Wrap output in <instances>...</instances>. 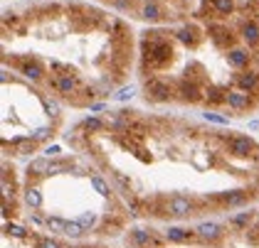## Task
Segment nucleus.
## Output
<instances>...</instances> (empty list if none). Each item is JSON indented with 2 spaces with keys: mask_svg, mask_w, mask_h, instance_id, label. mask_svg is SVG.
Segmentation results:
<instances>
[{
  "mask_svg": "<svg viewBox=\"0 0 259 248\" xmlns=\"http://www.w3.org/2000/svg\"><path fill=\"white\" fill-rule=\"evenodd\" d=\"M18 71L30 79V81H42L45 79V66L37 62L35 57H20L18 59Z\"/></svg>",
  "mask_w": 259,
  "mask_h": 248,
  "instance_id": "8",
  "label": "nucleus"
},
{
  "mask_svg": "<svg viewBox=\"0 0 259 248\" xmlns=\"http://www.w3.org/2000/svg\"><path fill=\"white\" fill-rule=\"evenodd\" d=\"M166 212L170 216H178V219H188L190 214H195V201L185 194H173L166 201Z\"/></svg>",
  "mask_w": 259,
  "mask_h": 248,
  "instance_id": "3",
  "label": "nucleus"
},
{
  "mask_svg": "<svg viewBox=\"0 0 259 248\" xmlns=\"http://www.w3.org/2000/svg\"><path fill=\"white\" fill-rule=\"evenodd\" d=\"M35 248H64V246L57 238H40V241L35 243Z\"/></svg>",
  "mask_w": 259,
  "mask_h": 248,
  "instance_id": "33",
  "label": "nucleus"
},
{
  "mask_svg": "<svg viewBox=\"0 0 259 248\" xmlns=\"http://www.w3.org/2000/svg\"><path fill=\"white\" fill-rule=\"evenodd\" d=\"M230 224H232L235 229H249V224H252V212H240V214H235V216L230 219Z\"/></svg>",
  "mask_w": 259,
  "mask_h": 248,
  "instance_id": "26",
  "label": "nucleus"
},
{
  "mask_svg": "<svg viewBox=\"0 0 259 248\" xmlns=\"http://www.w3.org/2000/svg\"><path fill=\"white\" fill-rule=\"evenodd\" d=\"M3 25L10 27V32H18V34H25V30H27L25 20L15 13H3Z\"/></svg>",
  "mask_w": 259,
  "mask_h": 248,
  "instance_id": "23",
  "label": "nucleus"
},
{
  "mask_svg": "<svg viewBox=\"0 0 259 248\" xmlns=\"http://www.w3.org/2000/svg\"><path fill=\"white\" fill-rule=\"evenodd\" d=\"M205 101H207V106L227 103V89H222V86H207V91H205Z\"/></svg>",
  "mask_w": 259,
  "mask_h": 248,
  "instance_id": "22",
  "label": "nucleus"
},
{
  "mask_svg": "<svg viewBox=\"0 0 259 248\" xmlns=\"http://www.w3.org/2000/svg\"><path fill=\"white\" fill-rule=\"evenodd\" d=\"M203 118H205V120H210V123H215V126H227V123H230V118H227V116H220V113H212V111H205V113H203Z\"/></svg>",
  "mask_w": 259,
  "mask_h": 248,
  "instance_id": "30",
  "label": "nucleus"
},
{
  "mask_svg": "<svg viewBox=\"0 0 259 248\" xmlns=\"http://www.w3.org/2000/svg\"><path fill=\"white\" fill-rule=\"evenodd\" d=\"M13 145H15V155H20V157H27V155H32L37 150V140L32 135L30 138H15Z\"/></svg>",
  "mask_w": 259,
  "mask_h": 248,
  "instance_id": "21",
  "label": "nucleus"
},
{
  "mask_svg": "<svg viewBox=\"0 0 259 248\" xmlns=\"http://www.w3.org/2000/svg\"><path fill=\"white\" fill-rule=\"evenodd\" d=\"M129 212H131L133 216H138V214H141V204H138L136 199H131V201H129Z\"/></svg>",
  "mask_w": 259,
  "mask_h": 248,
  "instance_id": "41",
  "label": "nucleus"
},
{
  "mask_svg": "<svg viewBox=\"0 0 259 248\" xmlns=\"http://www.w3.org/2000/svg\"><path fill=\"white\" fill-rule=\"evenodd\" d=\"M207 34H210V39L220 47V50H232L235 47V34L225 27V25H210L207 27Z\"/></svg>",
  "mask_w": 259,
  "mask_h": 248,
  "instance_id": "10",
  "label": "nucleus"
},
{
  "mask_svg": "<svg viewBox=\"0 0 259 248\" xmlns=\"http://www.w3.org/2000/svg\"><path fill=\"white\" fill-rule=\"evenodd\" d=\"M249 233H247V238H249V243H259V224L257 226H252V229H247Z\"/></svg>",
  "mask_w": 259,
  "mask_h": 248,
  "instance_id": "40",
  "label": "nucleus"
},
{
  "mask_svg": "<svg viewBox=\"0 0 259 248\" xmlns=\"http://www.w3.org/2000/svg\"><path fill=\"white\" fill-rule=\"evenodd\" d=\"M62 167H64L62 162H52V165H50V175H57V172H59Z\"/></svg>",
  "mask_w": 259,
  "mask_h": 248,
  "instance_id": "42",
  "label": "nucleus"
},
{
  "mask_svg": "<svg viewBox=\"0 0 259 248\" xmlns=\"http://www.w3.org/2000/svg\"><path fill=\"white\" fill-rule=\"evenodd\" d=\"M210 3L217 15H232V10H235V0H210Z\"/></svg>",
  "mask_w": 259,
  "mask_h": 248,
  "instance_id": "25",
  "label": "nucleus"
},
{
  "mask_svg": "<svg viewBox=\"0 0 259 248\" xmlns=\"http://www.w3.org/2000/svg\"><path fill=\"white\" fill-rule=\"evenodd\" d=\"M52 135V128H47V126H42V128H37L35 133H32V138L37 140V143H40V140H47Z\"/></svg>",
  "mask_w": 259,
  "mask_h": 248,
  "instance_id": "34",
  "label": "nucleus"
},
{
  "mask_svg": "<svg viewBox=\"0 0 259 248\" xmlns=\"http://www.w3.org/2000/svg\"><path fill=\"white\" fill-rule=\"evenodd\" d=\"M227 150L235 157H249V155L257 152V145L249 135H230L227 138Z\"/></svg>",
  "mask_w": 259,
  "mask_h": 248,
  "instance_id": "6",
  "label": "nucleus"
},
{
  "mask_svg": "<svg viewBox=\"0 0 259 248\" xmlns=\"http://www.w3.org/2000/svg\"><path fill=\"white\" fill-rule=\"evenodd\" d=\"M133 91H136L133 86H124V89H119V94H116V99H119V101H129V99L133 96Z\"/></svg>",
  "mask_w": 259,
  "mask_h": 248,
  "instance_id": "36",
  "label": "nucleus"
},
{
  "mask_svg": "<svg viewBox=\"0 0 259 248\" xmlns=\"http://www.w3.org/2000/svg\"><path fill=\"white\" fill-rule=\"evenodd\" d=\"M13 184H8V175H3V199L8 201V199H13Z\"/></svg>",
  "mask_w": 259,
  "mask_h": 248,
  "instance_id": "37",
  "label": "nucleus"
},
{
  "mask_svg": "<svg viewBox=\"0 0 259 248\" xmlns=\"http://www.w3.org/2000/svg\"><path fill=\"white\" fill-rule=\"evenodd\" d=\"M175 96L180 99V101H185V103H198V101H205V91L200 89V84L198 81H193V79H180L178 81V86H175Z\"/></svg>",
  "mask_w": 259,
  "mask_h": 248,
  "instance_id": "4",
  "label": "nucleus"
},
{
  "mask_svg": "<svg viewBox=\"0 0 259 248\" xmlns=\"http://www.w3.org/2000/svg\"><path fill=\"white\" fill-rule=\"evenodd\" d=\"M212 201L222 204V206H242L249 201V194L244 189H230V192H220L212 197Z\"/></svg>",
  "mask_w": 259,
  "mask_h": 248,
  "instance_id": "12",
  "label": "nucleus"
},
{
  "mask_svg": "<svg viewBox=\"0 0 259 248\" xmlns=\"http://www.w3.org/2000/svg\"><path fill=\"white\" fill-rule=\"evenodd\" d=\"M25 204L30 206V209H42V204H45V199H42V192H40V187L37 184H27V189H25Z\"/></svg>",
  "mask_w": 259,
  "mask_h": 248,
  "instance_id": "20",
  "label": "nucleus"
},
{
  "mask_svg": "<svg viewBox=\"0 0 259 248\" xmlns=\"http://www.w3.org/2000/svg\"><path fill=\"white\" fill-rule=\"evenodd\" d=\"M45 226H47L50 231L64 233V229H67V221H64V219H59V216H47V219H45Z\"/></svg>",
  "mask_w": 259,
  "mask_h": 248,
  "instance_id": "28",
  "label": "nucleus"
},
{
  "mask_svg": "<svg viewBox=\"0 0 259 248\" xmlns=\"http://www.w3.org/2000/svg\"><path fill=\"white\" fill-rule=\"evenodd\" d=\"M138 17L148 20V22H158L163 17V8L158 0H146V3H141V10H138Z\"/></svg>",
  "mask_w": 259,
  "mask_h": 248,
  "instance_id": "18",
  "label": "nucleus"
},
{
  "mask_svg": "<svg viewBox=\"0 0 259 248\" xmlns=\"http://www.w3.org/2000/svg\"><path fill=\"white\" fill-rule=\"evenodd\" d=\"M50 84H52V89H57V91H59L62 96H67V99H69V96H74V94L79 91V79H77V74H74V71L55 74Z\"/></svg>",
  "mask_w": 259,
  "mask_h": 248,
  "instance_id": "5",
  "label": "nucleus"
},
{
  "mask_svg": "<svg viewBox=\"0 0 259 248\" xmlns=\"http://www.w3.org/2000/svg\"><path fill=\"white\" fill-rule=\"evenodd\" d=\"M59 152H62L59 145H47L45 148V157H59Z\"/></svg>",
  "mask_w": 259,
  "mask_h": 248,
  "instance_id": "39",
  "label": "nucleus"
},
{
  "mask_svg": "<svg viewBox=\"0 0 259 248\" xmlns=\"http://www.w3.org/2000/svg\"><path fill=\"white\" fill-rule=\"evenodd\" d=\"M235 86L247 91V94H257L259 91V71L257 69H242L240 74H235Z\"/></svg>",
  "mask_w": 259,
  "mask_h": 248,
  "instance_id": "9",
  "label": "nucleus"
},
{
  "mask_svg": "<svg viewBox=\"0 0 259 248\" xmlns=\"http://www.w3.org/2000/svg\"><path fill=\"white\" fill-rule=\"evenodd\" d=\"M3 216H5V219H8V216H13V209L8 206V201H3Z\"/></svg>",
  "mask_w": 259,
  "mask_h": 248,
  "instance_id": "43",
  "label": "nucleus"
},
{
  "mask_svg": "<svg viewBox=\"0 0 259 248\" xmlns=\"http://www.w3.org/2000/svg\"><path fill=\"white\" fill-rule=\"evenodd\" d=\"M50 157H37V160H32L30 165H27V177H32V180H37V177H45V175H50Z\"/></svg>",
  "mask_w": 259,
  "mask_h": 248,
  "instance_id": "19",
  "label": "nucleus"
},
{
  "mask_svg": "<svg viewBox=\"0 0 259 248\" xmlns=\"http://www.w3.org/2000/svg\"><path fill=\"white\" fill-rule=\"evenodd\" d=\"M106 126H109V123H106L104 118H99V116H89V118H84V123H82V128L89 131V133H101Z\"/></svg>",
  "mask_w": 259,
  "mask_h": 248,
  "instance_id": "24",
  "label": "nucleus"
},
{
  "mask_svg": "<svg viewBox=\"0 0 259 248\" xmlns=\"http://www.w3.org/2000/svg\"><path fill=\"white\" fill-rule=\"evenodd\" d=\"M173 96H175V89L168 84V81L156 79V76L146 79V99H148V101H153V103H166V101H170Z\"/></svg>",
  "mask_w": 259,
  "mask_h": 248,
  "instance_id": "2",
  "label": "nucleus"
},
{
  "mask_svg": "<svg viewBox=\"0 0 259 248\" xmlns=\"http://www.w3.org/2000/svg\"><path fill=\"white\" fill-rule=\"evenodd\" d=\"M175 37L180 39V42L185 45V47H198L200 42H203V30L198 27V25H183L178 32H175Z\"/></svg>",
  "mask_w": 259,
  "mask_h": 248,
  "instance_id": "14",
  "label": "nucleus"
},
{
  "mask_svg": "<svg viewBox=\"0 0 259 248\" xmlns=\"http://www.w3.org/2000/svg\"><path fill=\"white\" fill-rule=\"evenodd\" d=\"M227 106L232 111H249L254 106L252 94L242 91V89H227Z\"/></svg>",
  "mask_w": 259,
  "mask_h": 248,
  "instance_id": "13",
  "label": "nucleus"
},
{
  "mask_svg": "<svg viewBox=\"0 0 259 248\" xmlns=\"http://www.w3.org/2000/svg\"><path fill=\"white\" fill-rule=\"evenodd\" d=\"M195 233H198V241H203V243H217L225 236V226L215 224V221H200L195 226Z\"/></svg>",
  "mask_w": 259,
  "mask_h": 248,
  "instance_id": "7",
  "label": "nucleus"
},
{
  "mask_svg": "<svg viewBox=\"0 0 259 248\" xmlns=\"http://www.w3.org/2000/svg\"><path fill=\"white\" fill-rule=\"evenodd\" d=\"M131 243L136 248H158L161 246V241L146 229H131Z\"/></svg>",
  "mask_w": 259,
  "mask_h": 248,
  "instance_id": "17",
  "label": "nucleus"
},
{
  "mask_svg": "<svg viewBox=\"0 0 259 248\" xmlns=\"http://www.w3.org/2000/svg\"><path fill=\"white\" fill-rule=\"evenodd\" d=\"M141 57H143V71L148 76L158 69H166L173 62L175 50L170 45V39L166 37V32L148 30L143 32V39H141Z\"/></svg>",
  "mask_w": 259,
  "mask_h": 248,
  "instance_id": "1",
  "label": "nucleus"
},
{
  "mask_svg": "<svg viewBox=\"0 0 259 248\" xmlns=\"http://www.w3.org/2000/svg\"><path fill=\"white\" fill-rule=\"evenodd\" d=\"M89 182H92V187H94V189H96L101 197H111V189H109V184H106V182H104L99 175H92V180H89Z\"/></svg>",
  "mask_w": 259,
  "mask_h": 248,
  "instance_id": "29",
  "label": "nucleus"
},
{
  "mask_svg": "<svg viewBox=\"0 0 259 248\" xmlns=\"http://www.w3.org/2000/svg\"><path fill=\"white\" fill-rule=\"evenodd\" d=\"M77 221L84 226V231H92V229H94V224H96V214H94V212H84Z\"/></svg>",
  "mask_w": 259,
  "mask_h": 248,
  "instance_id": "31",
  "label": "nucleus"
},
{
  "mask_svg": "<svg viewBox=\"0 0 259 248\" xmlns=\"http://www.w3.org/2000/svg\"><path fill=\"white\" fill-rule=\"evenodd\" d=\"M163 236H166L168 243H190V241L198 238L195 229L190 231V229H183V226H168V229L163 231Z\"/></svg>",
  "mask_w": 259,
  "mask_h": 248,
  "instance_id": "16",
  "label": "nucleus"
},
{
  "mask_svg": "<svg viewBox=\"0 0 259 248\" xmlns=\"http://www.w3.org/2000/svg\"><path fill=\"white\" fill-rule=\"evenodd\" d=\"M5 231H8L10 236H15V238H27V236H30L27 229H25V226H18V224H5Z\"/></svg>",
  "mask_w": 259,
  "mask_h": 248,
  "instance_id": "32",
  "label": "nucleus"
},
{
  "mask_svg": "<svg viewBox=\"0 0 259 248\" xmlns=\"http://www.w3.org/2000/svg\"><path fill=\"white\" fill-rule=\"evenodd\" d=\"M84 233V226L77 221V219H72V221H67V229H64V236H69V238H79Z\"/></svg>",
  "mask_w": 259,
  "mask_h": 248,
  "instance_id": "27",
  "label": "nucleus"
},
{
  "mask_svg": "<svg viewBox=\"0 0 259 248\" xmlns=\"http://www.w3.org/2000/svg\"><path fill=\"white\" fill-rule=\"evenodd\" d=\"M42 103H45V111H47L52 118H57V116H59V106H57L55 101H50V99H42Z\"/></svg>",
  "mask_w": 259,
  "mask_h": 248,
  "instance_id": "35",
  "label": "nucleus"
},
{
  "mask_svg": "<svg viewBox=\"0 0 259 248\" xmlns=\"http://www.w3.org/2000/svg\"><path fill=\"white\" fill-rule=\"evenodd\" d=\"M114 177H116V182L126 189V192H131V180L126 177V175H121V172H114Z\"/></svg>",
  "mask_w": 259,
  "mask_h": 248,
  "instance_id": "38",
  "label": "nucleus"
},
{
  "mask_svg": "<svg viewBox=\"0 0 259 248\" xmlns=\"http://www.w3.org/2000/svg\"><path fill=\"white\" fill-rule=\"evenodd\" d=\"M240 37L247 42V47H259V22L254 17H247L240 22Z\"/></svg>",
  "mask_w": 259,
  "mask_h": 248,
  "instance_id": "15",
  "label": "nucleus"
},
{
  "mask_svg": "<svg viewBox=\"0 0 259 248\" xmlns=\"http://www.w3.org/2000/svg\"><path fill=\"white\" fill-rule=\"evenodd\" d=\"M225 59H227V64H230L232 69L242 71V69H249V64H252V52H249L247 47H232V50L225 52Z\"/></svg>",
  "mask_w": 259,
  "mask_h": 248,
  "instance_id": "11",
  "label": "nucleus"
}]
</instances>
